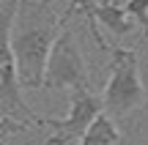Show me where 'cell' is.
Instances as JSON below:
<instances>
[{
  "mask_svg": "<svg viewBox=\"0 0 148 145\" xmlns=\"http://www.w3.org/2000/svg\"><path fill=\"white\" fill-rule=\"evenodd\" d=\"M145 38H148V36H145ZM145 38H143V41H145Z\"/></svg>",
  "mask_w": 148,
  "mask_h": 145,
  "instance_id": "8fae6325",
  "label": "cell"
},
{
  "mask_svg": "<svg viewBox=\"0 0 148 145\" xmlns=\"http://www.w3.org/2000/svg\"><path fill=\"white\" fill-rule=\"evenodd\" d=\"M69 99V115L66 118H44L41 129H49L52 134L47 137L49 145H63V142H82L88 126L93 123V118L104 110V99H99L96 93H90V85H77L71 88Z\"/></svg>",
  "mask_w": 148,
  "mask_h": 145,
  "instance_id": "3957f363",
  "label": "cell"
},
{
  "mask_svg": "<svg viewBox=\"0 0 148 145\" xmlns=\"http://www.w3.org/2000/svg\"><path fill=\"white\" fill-rule=\"evenodd\" d=\"M121 140H123V134L115 126V115L104 107L93 118V123L88 126V131L82 137V145H112V142H121Z\"/></svg>",
  "mask_w": 148,
  "mask_h": 145,
  "instance_id": "8992f818",
  "label": "cell"
},
{
  "mask_svg": "<svg viewBox=\"0 0 148 145\" xmlns=\"http://www.w3.org/2000/svg\"><path fill=\"white\" fill-rule=\"evenodd\" d=\"M66 25L63 14H52V0H3V38L16 58L22 88H44L49 52Z\"/></svg>",
  "mask_w": 148,
  "mask_h": 145,
  "instance_id": "6da1fadb",
  "label": "cell"
},
{
  "mask_svg": "<svg viewBox=\"0 0 148 145\" xmlns=\"http://www.w3.org/2000/svg\"><path fill=\"white\" fill-rule=\"evenodd\" d=\"M99 3H112V0H99Z\"/></svg>",
  "mask_w": 148,
  "mask_h": 145,
  "instance_id": "30bf717a",
  "label": "cell"
},
{
  "mask_svg": "<svg viewBox=\"0 0 148 145\" xmlns=\"http://www.w3.org/2000/svg\"><path fill=\"white\" fill-rule=\"evenodd\" d=\"M77 85H90V77H88L85 58L79 52V44L74 38V30L63 27L47 60L44 88L47 91H71Z\"/></svg>",
  "mask_w": 148,
  "mask_h": 145,
  "instance_id": "277c9868",
  "label": "cell"
},
{
  "mask_svg": "<svg viewBox=\"0 0 148 145\" xmlns=\"http://www.w3.org/2000/svg\"><path fill=\"white\" fill-rule=\"evenodd\" d=\"M123 8H126L129 14L143 25V36H140V38H145L148 36V0H126Z\"/></svg>",
  "mask_w": 148,
  "mask_h": 145,
  "instance_id": "9c48e42d",
  "label": "cell"
},
{
  "mask_svg": "<svg viewBox=\"0 0 148 145\" xmlns=\"http://www.w3.org/2000/svg\"><path fill=\"white\" fill-rule=\"evenodd\" d=\"M77 8L85 14V19H88V27H90V36H93V41L99 44L101 49H110L104 44V38H101V30H99V19H96V8H99V3L96 0H69V5H66L63 16L66 19H71L74 14H77Z\"/></svg>",
  "mask_w": 148,
  "mask_h": 145,
  "instance_id": "ba28073f",
  "label": "cell"
},
{
  "mask_svg": "<svg viewBox=\"0 0 148 145\" xmlns=\"http://www.w3.org/2000/svg\"><path fill=\"white\" fill-rule=\"evenodd\" d=\"M96 19H99V25H104L112 36H126V33L132 30V22H137L123 5H115V3H99Z\"/></svg>",
  "mask_w": 148,
  "mask_h": 145,
  "instance_id": "52a82bcc",
  "label": "cell"
},
{
  "mask_svg": "<svg viewBox=\"0 0 148 145\" xmlns=\"http://www.w3.org/2000/svg\"><path fill=\"white\" fill-rule=\"evenodd\" d=\"M110 77L104 85V107L110 110L115 118L143 110L148 104V91L143 85V74H140V60L134 49L126 47H110Z\"/></svg>",
  "mask_w": 148,
  "mask_h": 145,
  "instance_id": "7a4b0ae2",
  "label": "cell"
},
{
  "mask_svg": "<svg viewBox=\"0 0 148 145\" xmlns=\"http://www.w3.org/2000/svg\"><path fill=\"white\" fill-rule=\"evenodd\" d=\"M0 115H14L19 120H27L33 126H41V115H36L22 99V82L16 58L8 44H3V71H0Z\"/></svg>",
  "mask_w": 148,
  "mask_h": 145,
  "instance_id": "5b68a950",
  "label": "cell"
}]
</instances>
